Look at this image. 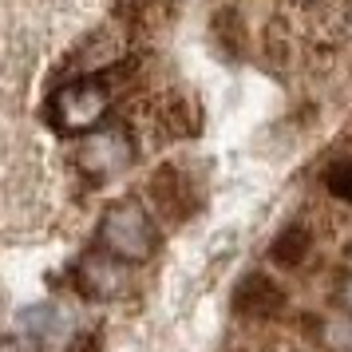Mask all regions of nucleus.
<instances>
[{
	"mask_svg": "<svg viewBox=\"0 0 352 352\" xmlns=\"http://www.w3.org/2000/svg\"><path fill=\"white\" fill-rule=\"evenodd\" d=\"M340 297H344V309H349V313H352V277H349V281H344V293H340Z\"/></svg>",
	"mask_w": 352,
	"mask_h": 352,
	"instance_id": "obj_15",
	"label": "nucleus"
},
{
	"mask_svg": "<svg viewBox=\"0 0 352 352\" xmlns=\"http://www.w3.org/2000/svg\"><path fill=\"white\" fill-rule=\"evenodd\" d=\"M349 257H352V245H349Z\"/></svg>",
	"mask_w": 352,
	"mask_h": 352,
	"instance_id": "obj_16",
	"label": "nucleus"
},
{
	"mask_svg": "<svg viewBox=\"0 0 352 352\" xmlns=\"http://www.w3.org/2000/svg\"><path fill=\"white\" fill-rule=\"evenodd\" d=\"M324 190L333 194L336 202H349L352 206V159H336L324 170Z\"/></svg>",
	"mask_w": 352,
	"mask_h": 352,
	"instance_id": "obj_12",
	"label": "nucleus"
},
{
	"mask_svg": "<svg viewBox=\"0 0 352 352\" xmlns=\"http://www.w3.org/2000/svg\"><path fill=\"white\" fill-rule=\"evenodd\" d=\"M107 111H111V87H107V80H96V76L64 83L48 99V123L60 135H96Z\"/></svg>",
	"mask_w": 352,
	"mask_h": 352,
	"instance_id": "obj_2",
	"label": "nucleus"
},
{
	"mask_svg": "<svg viewBox=\"0 0 352 352\" xmlns=\"http://www.w3.org/2000/svg\"><path fill=\"white\" fill-rule=\"evenodd\" d=\"M146 194H151V202H155V210H159V218H166L170 226H178V222L190 218V210H194L190 182H186V175L178 170L175 162H162L159 170L151 175Z\"/></svg>",
	"mask_w": 352,
	"mask_h": 352,
	"instance_id": "obj_7",
	"label": "nucleus"
},
{
	"mask_svg": "<svg viewBox=\"0 0 352 352\" xmlns=\"http://www.w3.org/2000/svg\"><path fill=\"white\" fill-rule=\"evenodd\" d=\"M162 127H166V135H175V139H186V135H194L198 131V123H194V107L186 96H166V103H162Z\"/></svg>",
	"mask_w": 352,
	"mask_h": 352,
	"instance_id": "obj_11",
	"label": "nucleus"
},
{
	"mask_svg": "<svg viewBox=\"0 0 352 352\" xmlns=\"http://www.w3.org/2000/svg\"><path fill=\"white\" fill-rule=\"evenodd\" d=\"M309 254H313V230L305 222H289L270 245V261L277 270H301Z\"/></svg>",
	"mask_w": 352,
	"mask_h": 352,
	"instance_id": "obj_9",
	"label": "nucleus"
},
{
	"mask_svg": "<svg viewBox=\"0 0 352 352\" xmlns=\"http://www.w3.org/2000/svg\"><path fill=\"white\" fill-rule=\"evenodd\" d=\"M72 333V317H67L64 305L56 301H36L28 309L16 313V329H12V340L24 344L28 352H40V349H56V344H72L67 340Z\"/></svg>",
	"mask_w": 352,
	"mask_h": 352,
	"instance_id": "obj_4",
	"label": "nucleus"
},
{
	"mask_svg": "<svg viewBox=\"0 0 352 352\" xmlns=\"http://www.w3.org/2000/svg\"><path fill=\"white\" fill-rule=\"evenodd\" d=\"M285 285H277L270 273H245L238 285H234V317L241 320H273L281 317V309H285Z\"/></svg>",
	"mask_w": 352,
	"mask_h": 352,
	"instance_id": "obj_5",
	"label": "nucleus"
},
{
	"mask_svg": "<svg viewBox=\"0 0 352 352\" xmlns=\"http://www.w3.org/2000/svg\"><path fill=\"white\" fill-rule=\"evenodd\" d=\"M320 340L333 352H352V317H333L320 324Z\"/></svg>",
	"mask_w": 352,
	"mask_h": 352,
	"instance_id": "obj_13",
	"label": "nucleus"
},
{
	"mask_svg": "<svg viewBox=\"0 0 352 352\" xmlns=\"http://www.w3.org/2000/svg\"><path fill=\"white\" fill-rule=\"evenodd\" d=\"M64 352H103V336L99 333H80V336H72V344H67Z\"/></svg>",
	"mask_w": 352,
	"mask_h": 352,
	"instance_id": "obj_14",
	"label": "nucleus"
},
{
	"mask_svg": "<svg viewBox=\"0 0 352 352\" xmlns=\"http://www.w3.org/2000/svg\"><path fill=\"white\" fill-rule=\"evenodd\" d=\"M115 16L127 32H159L175 20V0H115Z\"/></svg>",
	"mask_w": 352,
	"mask_h": 352,
	"instance_id": "obj_8",
	"label": "nucleus"
},
{
	"mask_svg": "<svg viewBox=\"0 0 352 352\" xmlns=\"http://www.w3.org/2000/svg\"><path fill=\"white\" fill-rule=\"evenodd\" d=\"M210 36L226 60H241L245 56V20L238 16V8H214L210 16Z\"/></svg>",
	"mask_w": 352,
	"mask_h": 352,
	"instance_id": "obj_10",
	"label": "nucleus"
},
{
	"mask_svg": "<svg viewBox=\"0 0 352 352\" xmlns=\"http://www.w3.org/2000/svg\"><path fill=\"white\" fill-rule=\"evenodd\" d=\"M72 281H76V289H80L83 297H91V301H111V297H119V293L127 289V265L99 250V254H87L80 265H76Z\"/></svg>",
	"mask_w": 352,
	"mask_h": 352,
	"instance_id": "obj_6",
	"label": "nucleus"
},
{
	"mask_svg": "<svg viewBox=\"0 0 352 352\" xmlns=\"http://www.w3.org/2000/svg\"><path fill=\"white\" fill-rule=\"evenodd\" d=\"M99 250L123 265H143L159 250V230L139 198H119L99 218Z\"/></svg>",
	"mask_w": 352,
	"mask_h": 352,
	"instance_id": "obj_1",
	"label": "nucleus"
},
{
	"mask_svg": "<svg viewBox=\"0 0 352 352\" xmlns=\"http://www.w3.org/2000/svg\"><path fill=\"white\" fill-rule=\"evenodd\" d=\"M131 159H135V146H131L127 131L119 127H103L96 135H87L80 143V151H76V166L87 178H96V182L123 175L131 166Z\"/></svg>",
	"mask_w": 352,
	"mask_h": 352,
	"instance_id": "obj_3",
	"label": "nucleus"
}]
</instances>
